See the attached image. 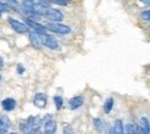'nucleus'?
Segmentation results:
<instances>
[{"instance_id":"1","label":"nucleus","mask_w":150,"mask_h":134,"mask_svg":"<svg viewBox=\"0 0 150 134\" xmlns=\"http://www.w3.org/2000/svg\"><path fill=\"white\" fill-rule=\"evenodd\" d=\"M45 28L49 29L52 33L59 34V35H67L72 31V29L68 26H65V24H61V23H54V22H49L45 26Z\"/></svg>"},{"instance_id":"2","label":"nucleus","mask_w":150,"mask_h":134,"mask_svg":"<svg viewBox=\"0 0 150 134\" xmlns=\"http://www.w3.org/2000/svg\"><path fill=\"white\" fill-rule=\"evenodd\" d=\"M45 18L51 20L54 23H59L60 21L64 20V14L61 13V11L56 9V8H47L46 13H45Z\"/></svg>"},{"instance_id":"3","label":"nucleus","mask_w":150,"mask_h":134,"mask_svg":"<svg viewBox=\"0 0 150 134\" xmlns=\"http://www.w3.org/2000/svg\"><path fill=\"white\" fill-rule=\"evenodd\" d=\"M8 22L11 24V27L13 28L14 31H16L18 34H25L28 31V26L21 21H18L15 19H12V18H8Z\"/></svg>"},{"instance_id":"4","label":"nucleus","mask_w":150,"mask_h":134,"mask_svg":"<svg viewBox=\"0 0 150 134\" xmlns=\"http://www.w3.org/2000/svg\"><path fill=\"white\" fill-rule=\"evenodd\" d=\"M24 23H25L28 27H30V28L33 29V31L37 33L38 35H46V28H45L44 26L39 24V23L36 22V21H34V20L28 19V18H27Z\"/></svg>"},{"instance_id":"5","label":"nucleus","mask_w":150,"mask_h":134,"mask_svg":"<svg viewBox=\"0 0 150 134\" xmlns=\"http://www.w3.org/2000/svg\"><path fill=\"white\" fill-rule=\"evenodd\" d=\"M40 39H42V44L44 46H46V48H49L51 50L59 49V44H58V42L56 40L54 37H52V36L46 34V35H40Z\"/></svg>"},{"instance_id":"6","label":"nucleus","mask_w":150,"mask_h":134,"mask_svg":"<svg viewBox=\"0 0 150 134\" xmlns=\"http://www.w3.org/2000/svg\"><path fill=\"white\" fill-rule=\"evenodd\" d=\"M46 102H47V97L43 93H38L34 97V105L39 108V109L45 108L46 106Z\"/></svg>"},{"instance_id":"7","label":"nucleus","mask_w":150,"mask_h":134,"mask_svg":"<svg viewBox=\"0 0 150 134\" xmlns=\"http://www.w3.org/2000/svg\"><path fill=\"white\" fill-rule=\"evenodd\" d=\"M57 130V123L52 118L47 119L44 123V134H54Z\"/></svg>"},{"instance_id":"8","label":"nucleus","mask_w":150,"mask_h":134,"mask_svg":"<svg viewBox=\"0 0 150 134\" xmlns=\"http://www.w3.org/2000/svg\"><path fill=\"white\" fill-rule=\"evenodd\" d=\"M83 102H84V99H83L82 96H74V97H72V98L69 99V102H68L69 109H71V110H76V109H79L80 106L83 105Z\"/></svg>"},{"instance_id":"9","label":"nucleus","mask_w":150,"mask_h":134,"mask_svg":"<svg viewBox=\"0 0 150 134\" xmlns=\"http://www.w3.org/2000/svg\"><path fill=\"white\" fill-rule=\"evenodd\" d=\"M109 134H125V126H124V124H122V121L120 119L114 121V125L110 130Z\"/></svg>"},{"instance_id":"10","label":"nucleus","mask_w":150,"mask_h":134,"mask_svg":"<svg viewBox=\"0 0 150 134\" xmlns=\"http://www.w3.org/2000/svg\"><path fill=\"white\" fill-rule=\"evenodd\" d=\"M1 106L5 111H13L16 106V102L14 98H6L1 102Z\"/></svg>"},{"instance_id":"11","label":"nucleus","mask_w":150,"mask_h":134,"mask_svg":"<svg viewBox=\"0 0 150 134\" xmlns=\"http://www.w3.org/2000/svg\"><path fill=\"white\" fill-rule=\"evenodd\" d=\"M9 119L8 117L4 116V117H0V134H6L9 130Z\"/></svg>"},{"instance_id":"12","label":"nucleus","mask_w":150,"mask_h":134,"mask_svg":"<svg viewBox=\"0 0 150 134\" xmlns=\"http://www.w3.org/2000/svg\"><path fill=\"white\" fill-rule=\"evenodd\" d=\"M29 38H30V42H31V44H33V46H35V48H40L43 44H42V39H40V35H38L37 33H35V31H30V34H29Z\"/></svg>"},{"instance_id":"13","label":"nucleus","mask_w":150,"mask_h":134,"mask_svg":"<svg viewBox=\"0 0 150 134\" xmlns=\"http://www.w3.org/2000/svg\"><path fill=\"white\" fill-rule=\"evenodd\" d=\"M113 104H114V101H113L112 97H109V98L105 101L104 106H103V109H104V112H105V113H110V112L112 111Z\"/></svg>"},{"instance_id":"14","label":"nucleus","mask_w":150,"mask_h":134,"mask_svg":"<svg viewBox=\"0 0 150 134\" xmlns=\"http://www.w3.org/2000/svg\"><path fill=\"white\" fill-rule=\"evenodd\" d=\"M53 101H54V104H56L57 110H60L62 108V104H64V99L60 95H56L53 97Z\"/></svg>"},{"instance_id":"15","label":"nucleus","mask_w":150,"mask_h":134,"mask_svg":"<svg viewBox=\"0 0 150 134\" xmlns=\"http://www.w3.org/2000/svg\"><path fill=\"white\" fill-rule=\"evenodd\" d=\"M125 134H135V126L133 124H131V123L126 124V126H125Z\"/></svg>"},{"instance_id":"16","label":"nucleus","mask_w":150,"mask_h":134,"mask_svg":"<svg viewBox=\"0 0 150 134\" xmlns=\"http://www.w3.org/2000/svg\"><path fill=\"white\" fill-rule=\"evenodd\" d=\"M141 19L143 20V21H150V9L148 11H143L142 13H141Z\"/></svg>"},{"instance_id":"17","label":"nucleus","mask_w":150,"mask_h":134,"mask_svg":"<svg viewBox=\"0 0 150 134\" xmlns=\"http://www.w3.org/2000/svg\"><path fill=\"white\" fill-rule=\"evenodd\" d=\"M94 125H95V127H96L97 130H99V131H100L104 124H103L102 119H98V118H97V119H95V120H94Z\"/></svg>"},{"instance_id":"18","label":"nucleus","mask_w":150,"mask_h":134,"mask_svg":"<svg viewBox=\"0 0 150 134\" xmlns=\"http://www.w3.org/2000/svg\"><path fill=\"white\" fill-rule=\"evenodd\" d=\"M8 9H9V7H8V5H7L6 2H0V12H1V11L7 12Z\"/></svg>"},{"instance_id":"19","label":"nucleus","mask_w":150,"mask_h":134,"mask_svg":"<svg viewBox=\"0 0 150 134\" xmlns=\"http://www.w3.org/2000/svg\"><path fill=\"white\" fill-rule=\"evenodd\" d=\"M52 4H56V5H59V6H66L68 2L67 1H60V0H53V1H51Z\"/></svg>"},{"instance_id":"20","label":"nucleus","mask_w":150,"mask_h":134,"mask_svg":"<svg viewBox=\"0 0 150 134\" xmlns=\"http://www.w3.org/2000/svg\"><path fill=\"white\" fill-rule=\"evenodd\" d=\"M64 134H74V132H73V130L71 128V127H65L64 128Z\"/></svg>"},{"instance_id":"21","label":"nucleus","mask_w":150,"mask_h":134,"mask_svg":"<svg viewBox=\"0 0 150 134\" xmlns=\"http://www.w3.org/2000/svg\"><path fill=\"white\" fill-rule=\"evenodd\" d=\"M23 72H24V67H23L21 64H19V65H18V73H19V74H22Z\"/></svg>"},{"instance_id":"22","label":"nucleus","mask_w":150,"mask_h":134,"mask_svg":"<svg viewBox=\"0 0 150 134\" xmlns=\"http://www.w3.org/2000/svg\"><path fill=\"white\" fill-rule=\"evenodd\" d=\"M2 66H4V60H2V58L0 57V69L2 68Z\"/></svg>"},{"instance_id":"23","label":"nucleus","mask_w":150,"mask_h":134,"mask_svg":"<svg viewBox=\"0 0 150 134\" xmlns=\"http://www.w3.org/2000/svg\"><path fill=\"white\" fill-rule=\"evenodd\" d=\"M143 2H144L146 5H149V6H150V1H144V0H143Z\"/></svg>"},{"instance_id":"24","label":"nucleus","mask_w":150,"mask_h":134,"mask_svg":"<svg viewBox=\"0 0 150 134\" xmlns=\"http://www.w3.org/2000/svg\"><path fill=\"white\" fill-rule=\"evenodd\" d=\"M33 132H34V131H33ZM33 132H31V133H25V134H33Z\"/></svg>"},{"instance_id":"25","label":"nucleus","mask_w":150,"mask_h":134,"mask_svg":"<svg viewBox=\"0 0 150 134\" xmlns=\"http://www.w3.org/2000/svg\"><path fill=\"white\" fill-rule=\"evenodd\" d=\"M9 134H18V133H9Z\"/></svg>"},{"instance_id":"26","label":"nucleus","mask_w":150,"mask_h":134,"mask_svg":"<svg viewBox=\"0 0 150 134\" xmlns=\"http://www.w3.org/2000/svg\"><path fill=\"white\" fill-rule=\"evenodd\" d=\"M0 18H1V12H0Z\"/></svg>"},{"instance_id":"27","label":"nucleus","mask_w":150,"mask_h":134,"mask_svg":"<svg viewBox=\"0 0 150 134\" xmlns=\"http://www.w3.org/2000/svg\"><path fill=\"white\" fill-rule=\"evenodd\" d=\"M0 81H1V75H0Z\"/></svg>"}]
</instances>
